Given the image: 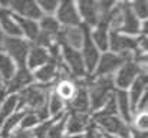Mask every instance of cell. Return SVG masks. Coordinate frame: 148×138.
<instances>
[{"instance_id": "52a82bcc", "label": "cell", "mask_w": 148, "mask_h": 138, "mask_svg": "<svg viewBox=\"0 0 148 138\" xmlns=\"http://www.w3.org/2000/svg\"><path fill=\"white\" fill-rule=\"evenodd\" d=\"M143 72L140 71L138 65L131 59V60H125L122 63V66L114 73V85L115 89H122L127 91L131 84L141 75Z\"/></svg>"}, {"instance_id": "ac0fdd59", "label": "cell", "mask_w": 148, "mask_h": 138, "mask_svg": "<svg viewBox=\"0 0 148 138\" xmlns=\"http://www.w3.org/2000/svg\"><path fill=\"white\" fill-rule=\"evenodd\" d=\"M147 91H148V73H141V75L131 84V87L127 89L132 114H134V111H135V106H137L138 101L141 99V96Z\"/></svg>"}, {"instance_id": "f546056e", "label": "cell", "mask_w": 148, "mask_h": 138, "mask_svg": "<svg viewBox=\"0 0 148 138\" xmlns=\"http://www.w3.org/2000/svg\"><path fill=\"white\" fill-rule=\"evenodd\" d=\"M66 117H68V112L63 114L62 117H58V118H53L50 127L48 128V133L45 138H63V135L66 134L65 131V125H66Z\"/></svg>"}, {"instance_id": "4fadbf2b", "label": "cell", "mask_w": 148, "mask_h": 138, "mask_svg": "<svg viewBox=\"0 0 148 138\" xmlns=\"http://www.w3.org/2000/svg\"><path fill=\"white\" fill-rule=\"evenodd\" d=\"M76 7L82 25L88 29H92L99 22L98 0H76Z\"/></svg>"}, {"instance_id": "60d3db41", "label": "cell", "mask_w": 148, "mask_h": 138, "mask_svg": "<svg viewBox=\"0 0 148 138\" xmlns=\"http://www.w3.org/2000/svg\"><path fill=\"white\" fill-rule=\"evenodd\" d=\"M63 138H84V134H65Z\"/></svg>"}, {"instance_id": "74e56055", "label": "cell", "mask_w": 148, "mask_h": 138, "mask_svg": "<svg viewBox=\"0 0 148 138\" xmlns=\"http://www.w3.org/2000/svg\"><path fill=\"white\" fill-rule=\"evenodd\" d=\"M97 134H98V128H97V125L92 121L91 125L88 127V130L84 133V138H97Z\"/></svg>"}, {"instance_id": "7402d4cb", "label": "cell", "mask_w": 148, "mask_h": 138, "mask_svg": "<svg viewBox=\"0 0 148 138\" xmlns=\"http://www.w3.org/2000/svg\"><path fill=\"white\" fill-rule=\"evenodd\" d=\"M141 22L128 7V4L125 3V14H124V22H122V27L118 33H124L128 36H140L141 32Z\"/></svg>"}, {"instance_id": "4316f807", "label": "cell", "mask_w": 148, "mask_h": 138, "mask_svg": "<svg viewBox=\"0 0 148 138\" xmlns=\"http://www.w3.org/2000/svg\"><path fill=\"white\" fill-rule=\"evenodd\" d=\"M23 111H16L14 114H12L1 125H0V135L1 138H7L13 131H16L19 128V124L22 121V117H23Z\"/></svg>"}, {"instance_id": "f6af8a7d", "label": "cell", "mask_w": 148, "mask_h": 138, "mask_svg": "<svg viewBox=\"0 0 148 138\" xmlns=\"http://www.w3.org/2000/svg\"><path fill=\"white\" fill-rule=\"evenodd\" d=\"M119 1H121V3H127V4H128V3H130V1H132V0H119Z\"/></svg>"}, {"instance_id": "836d02e7", "label": "cell", "mask_w": 148, "mask_h": 138, "mask_svg": "<svg viewBox=\"0 0 148 138\" xmlns=\"http://www.w3.org/2000/svg\"><path fill=\"white\" fill-rule=\"evenodd\" d=\"M119 3V0H98V10H99V20L105 19L109 12Z\"/></svg>"}, {"instance_id": "cb8c5ba5", "label": "cell", "mask_w": 148, "mask_h": 138, "mask_svg": "<svg viewBox=\"0 0 148 138\" xmlns=\"http://www.w3.org/2000/svg\"><path fill=\"white\" fill-rule=\"evenodd\" d=\"M114 95H115V102H116L118 115H119L127 124H130V122H131V118H132V109H131V105H130L128 93H127V91H122V89H115Z\"/></svg>"}, {"instance_id": "8992f818", "label": "cell", "mask_w": 148, "mask_h": 138, "mask_svg": "<svg viewBox=\"0 0 148 138\" xmlns=\"http://www.w3.org/2000/svg\"><path fill=\"white\" fill-rule=\"evenodd\" d=\"M60 50H62V59H63V63L65 66L68 68V71L71 72V75L76 79H84L86 76H89L86 73V69H85V65H84V60H82V56H81V52L73 49V47H69L66 45H60Z\"/></svg>"}, {"instance_id": "d6a6232c", "label": "cell", "mask_w": 148, "mask_h": 138, "mask_svg": "<svg viewBox=\"0 0 148 138\" xmlns=\"http://www.w3.org/2000/svg\"><path fill=\"white\" fill-rule=\"evenodd\" d=\"M40 122L39 117L33 112H25L23 117H22V121L19 124V128L17 130H22V131H32L38 124Z\"/></svg>"}, {"instance_id": "d6986e66", "label": "cell", "mask_w": 148, "mask_h": 138, "mask_svg": "<svg viewBox=\"0 0 148 138\" xmlns=\"http://www.w3.org/2000/svg\"><path fill=\"white\" fill-rule=\"evenodd\" d=\"M48 62H49L48 49L40 47L35 43H30V49H29V53H27V58H26V68L33 72Z\"/></svg>"}, {"instance_id": "ffe728a7", "label": "cell", "mask_w": 148, "mask_h": 138, "mask_svg": "<svg viewBox=\"0 0 148 138\" xmlns=\"http://www.w3.org/2000/svg\"><path fill=\"white\" fill-rule=\"evenodd\" d=\"M78 89V79L76 78H68V79H59L58 82H55L53 89L62 101H65L66 104L73 98V95L76 93Z\"/></svg>"}, {"instance_id": "f35d334b", "label": "cell", "mask_w": 148, "mask_h": 138, "mask_svg": "<svg viewBox=\"0 0 148 138\" xmlns=\"http://www.w3.org/2000/svg\"><path fill=\"white\" fill-rule=\"evenodd\" d=\"M130 138H148V133L138 131V130L130 127Z\"/></svg>"}, {"instance_id": "ba28073f", "label": "cell", "mask_w": 148, "mask_h": 138, "mask_svg": "<svg viewBox=\"0 0 148 138\" xmlns=\"http://www.w3.org/2000/svg\"><path fill=\"white\" fill-rule=\"evenodd\" d=\"M53 16L56 17L60 26L82 25L79 13H78V7H76V0H60Z\"/></svg>"}, {"instance_id": "44dd1931", "label": "cell", "mask_w": 148, "mask_h": 138, "mask_svg": "<svg viewBox=\"0 0 148 138\" xmlns=\"http://www.w3.org/2000/svg\"><path fill=\"white\" fill-rule=\"evenodd\" d=\"M0 29L4 36H22L20 29L14 20V14L9 7H0Z\"/></svg>"}, {"instance_id": "b9f144b4", "label": "cell", "mask_w": 148, "mask_h": 138, "mask_svg": "<svg viewBox=\"0 0 148 138\" xmlns=\"http://www.w3.org/2000/svg\"><path fill=\"white\" fill-rule=\"evenodd\" d=\"M3 39H4V33L0 29V50H1V46H3Z\"/></svg>"}, {"instance_id": "d590c367", "label": "cell", "mask_w": 148, "mask_h": 138, "mask_svg": "<svg viewBox=\"0 0 148 138\" xmlns=\"http://www.w3.org/2000/svg\"><path fill=\"white\" fill-rule=\"evenodd\" d=\"M59 1L60 0H36V3L40 7L43 14H55V10H56Z\"/></svg>"}, {"instance_id": "1f68e13d", "label": "cell", "mask_w": 148, "mask_h": 138, "mask_svg": "<svg viewBox=\"0 0 148 138\" xmlns=\"http://www.w3.org/2000/svg\"><path fill=\"white\" fill-rule=\"evenodd\" d=\"M130 127L138 130V131H144L148 133V111H143V112H134Z\"/></svg>"}, {"instance_id": "ee69618b", "label": "cell", "mask_w": 148, "mask_h": 138, "mask_svg": "<svg viewBox=\"0 0 148 138\" xmlns=\"http://www.w3.org/2000/svg\"><path fill=\"white\" fill-rule=\"evenodd\" d=\"M102 134V133H101ZM105 138H121V137H116V135H109V134H102Z\"/></svg>"}, {"instance_id": "30bf717a", "label": "cell", "mask_w": 148, "mask_h": 138, "mask_svg": "<svg viewBox=\"0 0 148 138\" xmlns=\"http://www.w3.org/2000/svg\"><path fill=\"white\" fill-rule=\"evenodd\" d=\"M66 112L75 114H91V104L89 95L86 89V78L78 79V89L73 98L66 104Z\"/></svg>"}, {"instance_id": "83f0119b", "label": "cell", "mask_w": 148, "mask_h": 138, "mask_svg": "<svg viewBox=\"0 0 148 138\" xmlns=\"http://www.w3.org/2000/svg\"><path fill=\"white\" fill-rule=\"evenodd\" d=\"M16 111H17V93H10L4 98L0 106V125Z\"/></svg>"}, {"instance_id": "7bdbcfd3", "label": "cell", "mask_w": 148, "mask_h": 138, "mask_svg": "<svg viewBox=\"0 0 148 138\" xmlns=\"http://www.w3.org/2000/svg\"><path fill=\"white\" fill-rule=\"evenodd\" d=\"M9 0H0V7H7Z\"/></svg>"}, {"instance_id": "d4e9b609", "label": "cell", "mask_w": 148, "mask_h": 138, "mask_svg": "<svg viewBox=\"0 0 148 138\" xmlns=\"http://www.w3.org/2000/svg\"><path fill=\"white\" fill-rule=\"evenodd\" d=\"M46 106H48V112H49L50 118H58V117H62L63 114H66V102L62 101L53 91H50L48 95Z\"/></svg>"}, {"instance_id": "8d00e7d4", "label": "cell", "mask_w": 148, "mask_h": 138, "mask_svg": "<svg viewBox=\"0 0 148 138\" xmlns=\"http://www.w3.org/2000/svg\"><path fill=\"white\" fill-rule=\"evenodd\" d=\"M7 138H33L32 131H22V130H16L13 131Z\"/></svg>"}, {"instance_id": "5bb4252c", "label": "cell", "mask_w": 148, "mask_h": 138, "mask_svg": "<svg viewBox=\"0 0 148 138\" xmlns=\"http://www.w3.org/2000/svg\"><path fill=\"white\" fill-rule=\"evenodd\" d=\"M79 52H81V56H82V60H84L86 73L88 75H92L94 71H95V68H97V63H98V60H99L101 52H99V49L94 45V42L89 38V29L86 30L84 45H82Z\"/></svg>"}, {"instance_id": "2e32d148", "label": "cell", "mask_w": 148, "mask_h": 138, "mask_svg": "<svg viewBox=\"0 0 148 138\" xmlns=\"http://www.w3.org/2000/svg\"><path fill=\"white\" fill-rule=\"evenodd\" d=\"M91 122H92L91 114L68 112L65 131H66V134H84L88 130V127L91 125Z\"/></svg>"}, {"instance_id": "5b68a950", "label": "cell", "mask_w": 148, "mask_h": 138, "mask_svg": "<svg viewBox=\"0 0 148 138\" xmlns=\"http://www.w3.org/2000/svg\"><path fill=\"white\" fill-rule=\"evenodd\" d=\"M86 30H88V27L85 25L62 26L58 36H56V42L59 45H66L69 47L76 49V50H81V47L84 45V41H85Z\"/></svg>"}, {"instance_id": "7c38bea8", "label": "cell", "mask_w": 148, "mask_h": 138, "mask_svg": "<svg viewBox=\"0 0 148 138\" xmlns=\"http://www.w3.org/2000/svg\"><path fill=\"white\" fill-rule=\"evenodd\" d=\"M33 82L35 81H33L32 71H29L26 66H22V68H17L16 69L14 75L3 87H4V89L7 92V95H10V93H19L22 89L27 88Z\"/></svg>"}, {"instance_id": "ab89813d", "label": "cell", "mask_w": 148, "mask_h": 138, "mask_svg": "<svg viewBox=\"0 0 148 138\" xmlns=\"http://www.w3.org/2000/svg\"><path fill=\"white\" fill-rule=\"evenodd\" d=\"M6 96H7V92H6L3 85H0V106H1V104H3V101H4Z\"/></svg>"}, {"instance_id": "bcb514c9", "label": "cell", "mask_w": 148, "mask_h": 138, "mask_svg": "<svg viewBox=\"0 0 148 138\" xmlns=\"http://www.w3.org/2000/svg\"><path fill=\"white\" fill-rule=\"evenodd\" d=\"M97 138H105V137H103V135H102V134H101V133L98 131V134H97Z\"/></svg>"}, {"instance_id": "7a4b0ae2", "label": "cell", "mask_w": 148, "mask_h": 138, "mask_svg": "<svg viewBox=\"0 0 148 138\" xmlns=\"http://www.w3.org/2000/svg\"><path fill=\"white\" fill-rule=\"evenodd\" d=\"M86 89L89 95L91 114L101 109L115 91L114 76H86Z\"/></svg>"}, {"instance_id": "e575fe53", "label": "cell", "mask_w": 148, "mask_h": 138, "mask_svg": "<svg viewBox=\"0 0 148 138\" xmlns=\"http://www.w3.org/2000/svg\"><path fill=\"white\" fill-rule=\"evenodd\" d=\"M35 45L40 46V47H45V49H49L53 43H56V36L49 35V33H45V32H40L39 30V35L36 38V41L33 42Z\"/></svg>"}, {"instance_id": "4dcf8cb0", "label": "cell", "mask_w": 148, "mask_h": 138, "mask_svg": "<svg viewBox=\"0 0 148 138\" xmlns=\"http://www.w3.org/2000/svg\"><path fill=\"white\" fill-rule=\"evenodd\" d=\"M128 7L131 12L140 19V20H147L148 17V0H132L128 3Z\"/></svg>"}, {"instance_id": "e0dca14e", "label": "cell", "mask_w": 148, "mask_h": 138, "mask_svg": "<svg viewBox=\"0 0 148 138\" xmlns=\"http://www.w3.org/2000/svg\"><path fill=\"white\" fill-rule=\"evenodd\" d=\"M89 38L94 42V45L99 49V52H106L109 45V27L105 20H99L98 23L89 29Z\"/></svg>"}, {"instance_id": "7dc6e473", "label": "cell", "mask_w": 148, "mask_h": 138, "mask_svg": "<svg viewBox=\"0 0 148 138\" xmlns=\"http://www.w3.org/2000/svg\"><path fill=\"white\" fill-rule=\"evenodd\" d=\"M0 85H3V82H1V79H0Z\"/></svg>"}, {"instance_id": "f1b7e54d", "label": "cell", "mask_w": 148, "mask_h": 138, "mask_svg": "<svg viewBox=\"0 0 148 138\" xmlns=\"http://www.w3.org/2000/svg\"><path fill=\"white\" fill-rule=\"evenodd\" d=\"M38 25H39L40 32L49 33V35H53V36H58V33H59V30L62 27L53 14H43L38 20Z\"/></svg>"}, {"instance_id": "8fae6325", "label": "cell", "mask_w": 148, "mask_h": 138, "mask_svg": "<svg viewBox=\"0 0 148 138\" xmlns=\"http://www.w3.org/2000/svg\"><path fill=\"white\" fill-rule=\"evenodd\" d=\"M7 7L14 16L30 19V20H39L43 13L40 7L38 6L36 0H9Z\"/></svg>"}, {"instance_id": "277c9868", "label": "cell", "mask_w": 148, "mask_h": 138, "mask_svg": "<svg viewBox=\"0 0 148 138\" xmlns=\"http://www.w3.org/2000/svg\"><path fill=\"white\" fill-rule=\"evenodd\" d=\"M30 49V42L22 36H4L1 50L7 53L17 68L26 66V58Z\"/></svg>"}, {"instance_id": "9a60e30c", "label": "cell", "mask_w": 148, "mask_h": 138, "mask_svg": "<svg viewBox=\"0 0 148 138\" xmlns=\"http://www.w3.org/2000/svg\"><path fill=\"white\" fill-rule=\"evenodd\" d=\"M59 69H60V66H58L56 63L48 62L43 66H40L32 72L33 81L36 84H40V85H52L53 87L55 82L59 81Z\"/></svg>"}, {"instance_id": "6da1fadb", "label": "cell", "mask_w": 148, "mask_h": 138, "mask_svg": "<svg viewBox=\"0 0 148 138\" xmlns=\"http://www.w3.org/2000/svg\"><path fill=\"white\" fill-rule=\"evenodd\" d=\"M53 89L52 85H40L33 82L27 88L17 93V109L23 112H33L39 117L40 122L49 119L48 112V95Z\"/></svg>"}, {"instance_id": "9c48e42d", "label": "cell", "mask_w": 148, "mask_h": 138, "mask_svg": "<svg viewBox=\"0 0 148 138\" xmlns=\"http://www.w3.org/2000/svg\"><path fill=\"white\" fill-rule=\"evenodd\" d=\"M124 62L125 59L116 53H112L109 50L102 52L92 76H114V73L122 66Z\"/></svg>"}, {"instance_id": "484cf974", "label": "cell", "mask_w": 148, "mask_h": 138, "mask_svg": "<svg viewBox=\"0 0 148 138\" xmlns=\"http://www.w3.org/2000/svg\"><path fill=\"white\" fill-rule=\"evenodd\" d=\"M16 69H17V66L13 62V59L7 53L0 50V79H1L3 85L14 75Z\"/></svg>"}, {"instance_id": "3957f363", "label": "cell", "mask_w": 148, "mask_h": 138, "mask_svg": "<svg viewBox=\"0 0 148 138\" xmlns=\"http://www.w3.org/2000/svg\"><path fill=\"white\" fill-rule=\"evenodd\" d=\"M138 36H128L118 32H109V45L108 50L122 56L125 60H131L137 52Z\"/></svg>"}, {"instance_id": "603a6c76", "label": "cell", "mask_w": 148, "mask_h": 138, "mask_svg": "<svg viewBox=\"0 0 148 138\" xmlns=\"http://www.w3.org/2000/svg\"><path fill=\"white\" fill-rule=\"evenodd\" d=\"M14 20L20 29V33H22V38H25L26 41H29L30 43H33L39 35V25L36 20H30V19H25V17H19V16H14Z\"/></svg>"}]
</instances>
